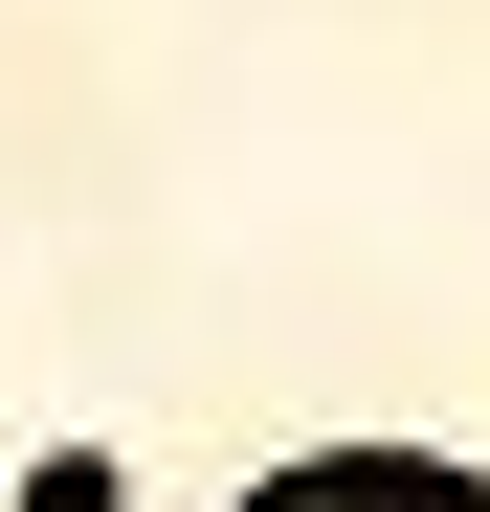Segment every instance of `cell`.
I'll use <instances>...</instances> for the list:
<instances>
[{"label": "cell", "mask_w": 490, "mask_h": 512, "mask_svg": "<svg viewBox=\"0 0 490 512\" xmlns=\"http://www.w3.org/2000/svg\"><path fill=\"white\" fill-rule=\"evenodd\" d=\"M245 512H490V468H446V446H335V468H268Z\"/></svg>", "instance_id": "cell-1"}]
</instances>
